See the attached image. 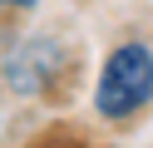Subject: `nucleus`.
Listing matches in <instances>:
<instances>
[{"label": "nucleus", "instance_id": "f257e3e1", "mask_svg": "<svg viewBox=\"0 0 153 148\" xmlns=\"http://www.w3.org/2000/svg\"><path fill=\"white\" fill-rule=\"evenodd\" d=\"M153 104V49L143 39H123L109 49L94 84V114L109 123H128Z\"/></svg>", "mask_w": 153, "mask_h": 148}, {"label": "nucleus", "instance_id": "f03ea898", "mask_svg": "<svg viewBox=\"0 0 153 148\" xmlns=\"http://www.w3.org/2000/svg\"><path fill=\"white\" fill-rule=\"evenodd\" d=\"M5 5H10V10H30L35 0H5Z\"/></svg>", "mask_w": 153, "mask_h": 148}]
</instances>
